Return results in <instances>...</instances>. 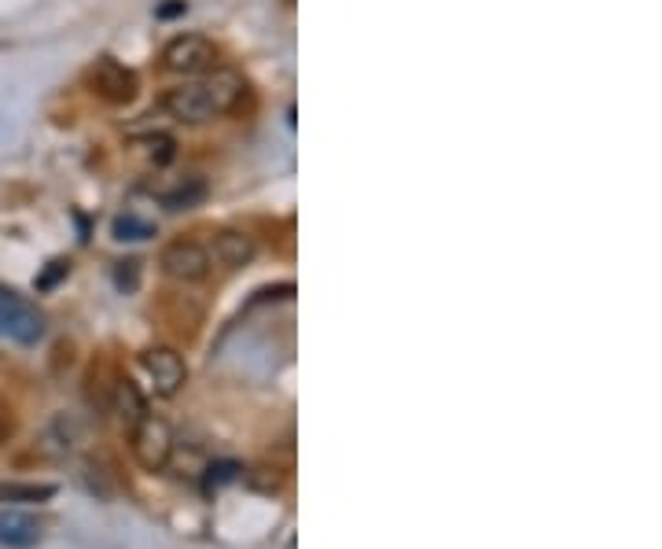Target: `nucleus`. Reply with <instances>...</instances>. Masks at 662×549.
Instances as JSON below:
<instances>
[{"label": "nucleus", "mask_w": 662, "mask_h": 549, "mask_svg": "<svg viewBox=\"0 0 662 549\" xmlns=\"http://www.w3.org/2000/svg\"><path fill=\"white\" fill-rule=\"evenodd\" d=\"M143 148H148V156H151L154 162H159V167H162V162H170V159H173V140L166 137V134L148 137V140H143Z\"/></svg>", "instance_id": "a211bd4d"}, {"label": "nucleus", "mask_w": 662, "mask_h": 549, "mask_svg": "<svg viewBox=\"0 0 662 549\" xmlns=\"http://www.w3.org/2000/svg\"><path fill=\"white\" fill-rule=\"evenodd\" d=\"M239 479H247V487L250 490H258V494H280L284 490V483H287V476L280 468H269V465H254V468H243V476Z\"/></svg>", "instance_id": "ddd939ff"}, {"label": "nucleus", "mask_w": 662, "mask_h": 549, "mask_svg": "<svg viewBox=\"0 0 662 549\" xmlns=\"http://www.w3.org/2000/svg\"><path fill=\"white\" fill-rule=\"evenodd\" d=\"M132 457L143 472H162L173 457V427L166 416L143 413L132 424Z\"/></svg>", "instance_id": "f257e3e1"}, {"label": "nucleus", "mask_w": 662, "mask_h": 549, "mask_svg": "<svg viewBox=\"0 0 662 549\" xmlns=\"http://www.w3.org/2000/svg\"><path fill=\"white\" fill-rule=\"evenodd\" d=\"M93 85H96V93L104 96V101H110V104H129L132 96H137V74L126 71L121 63H115L110 56L96 63Z\"/></svg>", "instance_id": "6e6552de"}, {"label": "nucleus", "mask_w": 662, "mask_h": 549, "mask_svg": "<svg viewBox=\"0 0 662 549\" xmlns=\"http://www.w3.org/2000/svg\"><path fill=\"white\" fill-rule=\"evenodd\" d=\"M239 476H243V465H239V461H214V465L206 468V476H203V490H206V494H217L221 487L236 483Z\"/></svg>", "instance_id": "4468645a"}, {"label": "nucleus", "mask_w": 662, "mask_h": 549, "mask_svg": "<svg viewBox=\"0 0 662 549\" xmlns=\"http://www.w3.org/2000/svg\"><path fill=\"white\" fill-rule=\"evenodd\" d=\"M166 112H170L177 123H210V118H217L214 115V104H210V96H206V89H203V82H195V85H181V89H170L166 93Z\"/></svg>", "instance_id": "0eeeda50"}, {"label": "nucleus", "mask_w": 662, "mask_h": 549, "mask_svg": "<svg viewBox=\"0 0 662 549\" xmlns=\"http://www.w3.org/2000/svg\"><path fill=\"white\" fill-rule=\"evenodd\" d=\"M140 366H143V372L151 377L154 394H162V399H173V394L181 391L184 380H188L184 358L177 355L173 347H148V350L140 355Z\"/></svg>", "instance_id": "7ed1b4c3"}, {"label": "nucleus", "mask_w": 662, "mask_h": 549, "mask_svg": "<svg viewBox=\"0 0 662 549\" xmlns=\"http://www.w3.org/2000/svg\"><path fill=\"white\" fill-rule=\"evenodd\" d=\"M115 236L118 240H148L151 236V225H143L132 214H126V218H118V222H115Z\"/></svg>", "instance_id": "dca6fc26"}, {"label": "nucleus", "mask_w": 662, "mask_h": 549, "mask_svg": "<svg viewBox=\"0 0 662 549\" xmlns=\"http://www.w3.org/2000/svg\"><path fill=\"white\" fill-rule=\"evenodd\" d=\"M254 251L258 247H254V240L247 233L225 229V233L214 236V247H210L206 255H210V262H217V266H225V270H243V266H250Z\"/></svg>", "instance_id": "1a4fd4ad"}, {"label": "nucleus", "mask_w": 662, "mask_h": 549, "mask_svg": "<svg viewBox=\"0 0 662 549\" xmlns=\"http://www.w3.org/2000/svg\"><path fill=\"white\" fill-rule=\"evenodd\" d=\"M203 89L210 96V104H214V115H228L232 107L243 101V89H247V85H243L236 71H214L203 82Z\"/></svg>", "instance_id": "9d476101"}, {"label": "nucleus", "mask_w": 662, "mask_h": 549, "mask_svg": "<svg viewBox=\"0 0 662 549\" xmlns=\"http://www.w3.org/2000/svg\"><path fill=\"white\" fill-rule=\"evenodd\" d=\"M44 538V524L38 516L11 509V505H0V546L4 549H33L41 546Z\"/></svg>", "instance_id": "423d86ee"}, {"label": "nucleus", "mask_w": 662, "mask_h": 549, "mask_svg": "<svg viewBox=\"0 0 662 549\" xmlns=\"http://www.w3.org/2000/svg\"><path fill=\"white\" fill-rule=\"evenodd\" d=\"M0 336L15 339V344H22V347L38 344V339L44 336V314L30 299L0 288Z\"/></svg>", "instance_id": "f03ea898"}, {"label": "nucleus", "mask_w": 662, "mask_h": 549, "mask_svg": "<svg viewBox=\"0 0 662 549\" xmlns=\"http://www.w3.org/2000/svg\"><path fill=\"white\" fill-rule=\"evenodd\" d=\"M110 391H115V399H110V410H115L126 424H137L143 413H148V405H143V394L137 391V383L118 377L110 383Z\"/></svg>", "instance_id": "9b49d317"}, {"label": "nucleus", "mask_w": 662, "mask_h": 549, "mask_svg": "<svg viewBox=\"0 0 662 549\" xmlns=\"http://www.w3.org/2000/svg\"><path fill=\"white\" fill-rule=\"evenodd\" d=\"M8 435H11V413L8 405L0 402V443H8Z\"/></svg>", "instance_id": "aec40b11"}, {"label": "nucleus", "mask_w": 662, "mask_h": 549, "mask_svg": "<svg viewBox=\"0 0 662 549\" xmlns=\"http://www.w3.org/2000/svg\"><path fill=\"white\" fill-rule=\"evenodd\" d=\"M140 262H118V270H115V284L118 288H126V292H132L137 288V277H140Z\"/></svg>", "instance_id": "6ab92c4d"}, {"label": "nucleus", "mask_w": 662, "mask_h": 549, "mask_svg": "<svg viewBox=\"0 0 662 549\" xmlns=\"http://www.w3.org/2000/svg\"><path fill=\"white\" fill-rule=\"evenodd\" d=\"M52 498H55V483H19V479L0 483V502L8 505H44Z\"/></svg>", "instance_id": "f8f14e48"}, {"label": "nucleus", "mask_w": 662, "mask_h": 549, "mask_svg": "<svg viewBox=\"0 0 662 549\" xmlns=\"http://www.w3.org/2000/svg\"><path fill=\"white\" fill-rule=\"evenodd\" d=\"M203 196H206V184L199 181V178H188L181 189L166 196L162 203H166V211H192V207L203 200Z\"/></svg>", "instance_id": "2eb2a0df"}, {"label": "nucleus", "mask_w": 662, "mask_h": 549, "mask_svg": "<svg viewBox=\"0 0 662 549\" xmlns=\"http://www.w3.org/2000/svg\"><path fill=\"white\" fill-rule=\"evenodd\" d=\"M159 266L166 277L173 281H184V284H195V281H206L210 273V255L192 240H173V244L162 247L159 255Z\"/></svg>", "instance_id": "20e7f679"}, {"label": "nucleus", "mask_w": 662, "mask_h": 549, "mask_svg": "<svg viewBox=\"0 0 662 549\" xmlns=\"http://www.w3.org/2000/svg\"><path fill=\"white\" fill-rule=\"evenodd\" d=\"M66 273H71V262L66 258H55V262H49V270L41 273L38 277V292H49V288H55V284H60Z\"/></svg>", "instance_id": "f3484780"}, {"label": "nucleus", "mask_w": 662, "mask_h": 549, "mask_svg": "<svg viewBox=\"0 0 662 549\" xmlns=\"http://www.w3.org/2000/svg\"><path fill=\"white\" fill-rule=\"evenodd\" d=\"M214 45L203 38V34H181V38H173L170 45L162 49V63H166V71H173V74H199V71H206L210 63H214Z\"/></svg>", "instance_id": "39448f33"}]
</instances>
